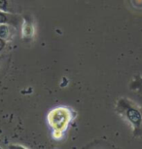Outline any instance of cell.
Listing matches in <instances>:
<instances>
[{
	"instance_id": "cell-1",
	"label": "cell",
	"mask_w": 142,
	"mask_h": 149,
	"mask_svg": "<svg viewBox=\"0 0 142 149\" xmlns=\"http://www.w3.org/2000/svg\"><path fill=\"white\" fill-rule=\"evenodd\" d=\"M116 111L132 129L135 136H142V107L127 97L119 98Z\"/></svg>"
},
{
	"instance_id": "cell-2",
	"label": "cell",
	"mask_w": 142,
	"mask_h": 149,
	"mask_svg": "<svg viewBox=\"0 0 142 149\" xmlns=\"http://www.w3.org/2000/svg\"><path fill=\"white\" fill-rule=\"evenodd\" d=\"M72 119H73V111L66 106H58L53 108L47 116V121L53 131H60L62 133L67 130Z\"/></svg>"
},
{
	"instance_id": "cell-3",
	"label": "cell",
	"mask_w": 142,
	"mask_h": 149,
	"mask_svg": "<svg viewBox=\"0 0 142 149\" xmlns=\"http://www.w3.org/2000/svg\"><path fill=\"white\" fill-rule=\"evenodd\" d=\"M34 35V26L30 22H26L23 24V36L24 37H32Z\"/></svg>"
},
{
	"instance_id": "cell-4",
	"label": "cell",
	"mask_w": 142,
	"mask_h": 149,
	"mask_svg": "<svg viewBox=\"0 0 142 149\" xmlns=\"http://www.w3.org/2000/svg\"><path fill=\"white\" fill-rule=\"evenodd\" d=\"M9 35H10V29L9 26H7V24H0V38L6 40L9 37Z\"/></svg>"
},
{
	"instance_id": "cell-5",
	"label": "cell",
	"mask_w": 142,
	"mask_h": 149,
	"mask_svg": "<svg viewBox=\"0 0 142 149\" xmlns=\"http://www.w3.org/2000/svg\"><path fill=\"white\" fill-rule=\"evenodd\" d=\"M0 11H2V12H9L8 0H0Z\"/></svg>"
},
{
	"instance_id": "cell-6",
	"label": "cell",
	"mask_w": 142,
	"mask_h": 149,
	"mask_svg": "<svg viewBox=\"0 0 142 149\" xmlns=\"http://www.w3.org/2000/svg\"><path fill=\"white\" fill-rule=\"evenodd\" d=\"M52 136H53V139H54L60 140V139H62L63 133H62V132H60V131H53Z\"/></svg>"
},
{
	"instance_id": "cell-7",
	"label": "cell",
	"mask_w": 142,
	"mask_h": 149,
	"mask_svg": "<svg viewBox=\"0 0 142 149\" xmlns=\"http://www.w3.org/2000/svg\"><path fill=\"white\" fill-rule=\"evenodd\" d=\"M8 19H9V17L7 16V14H5L4 12L0 11V24H7V22H8Z\"/></svg>"
},
{
	"instance_id": "cell-8",
	"label": "cell",
	"mask_w": 142,
	"mask_h": 149,
	"mask_svg": "<svg viewBox=\"0 0 142 149\" xmlns=\"http://www.w3.org/2000/svg\"><path fill=\"white\" fill-rule=\"evenodd\" d=\"M5 39H2V38H0V52L2 51V50L4 49V47H5Z\"/></svg>"
},
{
	"instance_id": "cell-9",
	"label": "cell",
	"mask_w": 142,
	"mask_h": 149,
	"mask_svg": "<svg viewBox=\"0 0 142 149\" xmlns=\"http://www.w3.org/2000/svg\"><path fill=\"white\" fill-rule=\"evenodd\" d=\"M141 82H142V79H141Z\"/></svg>"
}]
</instances>
